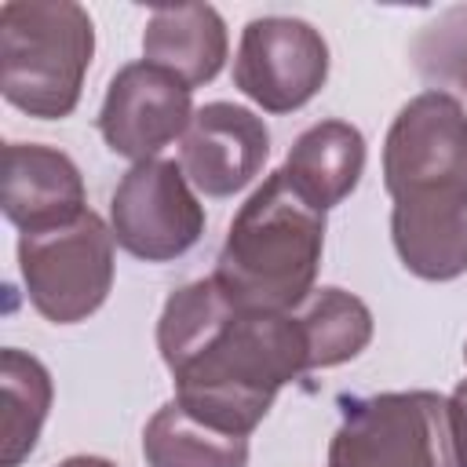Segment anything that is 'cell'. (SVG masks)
Listing matches in <instances>:
<instances>
[{"mask_svg": "<svg viewBox=\"0 0 467 467\" xmlns=\"http://www.w3.org/2000/svg\"><path fill=\"white\" fill-rule=\"evenodd\" d=\"M157 350L175 379V401L197 420L248 438L281 387L310 372L296 310H244L212 277L186 281L164 299Z\"/></svg>", "mask_w": 467, "mask_h": 467, "instance_id": "obj_1", "label": "cell"}, {"mask_svg": "<svg viewBox=\"0 0 467 467\" xmlns=\"http://www.w3.org/2000/svg\"><path fill=\"white\" fill-rule=\"evenodd\" d=\"M383 186L390 241L423 281L467 274V109L456 95L420 91L387 128Z\"/></svg>", "mask_w": 467, "mask_h": 467, "instance_id": "obj_2", "label": "cell"}, {"mask_svg": "<svg viewBox=\"0 0 467 467\" xmlns=\"http://www.w3.org/2000/svg\"><path fill=\"white\" fill-rule=\"evenodd\" d=\"M325 252V212L277 168L230 219L212 281L234 306L288 314L314 292Z\"/></svg>", "mask_w": 467, "mask_h": 467, "instance_id": "obj_3", "label": "cell"}, {"mask_svg": "<svg viewBox=\"0 0 467 467\" xmlns=\"http://www.w3.org/2000/svg\"><path fill=\"white\" fill-rule=\"evenodd\" d=\"M95 55L91 15L73 0H7L0 7V91L36 117L62 120L77 109Z\"/></svg>", "mask_w": 467, "mask_h": 467, "instance_id": "obj_4", "label": "cell"}, {"mask_svg": "<svg viewBox=\"0 0 467 467\" xmlns=\"http://www.w3.org/2000/svg\"><path fill=\"white\" fill-rule=\"evenodd\" d=\"M339 409L325 467H460L449 398L434 390L339 398Z\"/></svg>", "mask_w": 467, "mask_h": 467, "instance_id": "obj_5", "label": "cell"}, {"mask_svg": "<svg viewBox=\"0 0 467 467\" xmlns=\"http://www.w3.org/2000/svg\"><path fill=\"white\" fill-rule=\"evenodd\" d=\"M113 230L91 208L66 226L18 234L26 296L51 325L88 321L113 288Z\"/></svg>", "mask_w": 467, "mask_h": 467, "instance_id": "obj_6", "label": "cell"}, {"mask_svg": "<svg viewBox=\"0 0 467 467\" xmlns=\"http://www.w3.org/2000/svg\"><path fill=\"white\" fill-rule=\"evenodd\" d=\"M109 230L128 255L142 263H171L201 241L204 204L179 161H139L120 175L109 197Z\"/></svg>", "mask_w": 467, "mask_h": 467, "instance_id": "obj_7", "label": "cell"}, {"mask_svg": "<svg viewBox=\"0 0 467 467\" xmlns=\"http://www.w3.org/2000/svg\"><path fill=\"white\" fill-rule=\"evenodd\" d=\"M328 80L325 36L288 15H263L241 29L234 88L266 113L303 109Z\"/></svg>", "mask_w": 467, "mask_h": 467, "instance_id": "obj_8", "label": "cell"}, {"mask_svg": "<svg viewBox=\"0 0 467 467\" xmlns=\"http://www.w3.org/2000/svg\"><path fill=\"white\" fill-rule=\"evenodd\" d=\"M193 113V88L142 58L120 66L109 77L99 109V135L117 157L139 164L182 139Z\"/></svg>", "mask_w": 467, "mask_h": 467, "instance_id": "obj_9", "label": "cell"}, {"mask_svg": "<svg viewBox=\"0 0 467 467\" xmlns=\"http://www.w3.org/2000/svg\"><path fill=\"white\" fill-rule=\"evenodd\" d=\"M270 157V128L259 113L237 102H208L193 113L179 139V164L204 197H234Z\"/></svg>", "mask_w": 467, "mask_h": 467, "instance_id": "obj_10", "label": "cell"}, {"mask_svg": "<svg viewBox=\"0 0 467 467\" xmlns=\"http://www.w3.org/2000/svg\"><path fill=\"white\" fill-rule=\"evenodd\" d=\"M84 201V179L69 153L40 142L4 146L0 204L11 226H18L22 234L66 226L88 212Z\"/></svg>", "mask_w": 467, "mask_h": 467, "instance_id": "obj_11", "label": "cell"}, {"mask_svg": "<svg viewBox=\"0 0 467 467\" xmlns=\"http://www.w3.org/2000/svg\"><path fill=\"white\" fill-rule=\"evenodd\" d=\"M226 22L212 4H164L153 7L142 29V58L201 88L219 77L226 62Z\"/></svg>", "mask_w": 467, "mask_h": 467, "instance_id": "obj_12", "label": "cell"}, {"mask_svg": "<svg viewBox=\"0 0 467 467\" xmlns=\"http://www.w3.org/2000/svg\"><path fill=\"white\" fill-rule=\"evenodd\" d=\"M365 135L347 120L310 124L288 150L281 171L321 212L343 204L365 175Z\"/></svg>", "mask_w": 467, "mask_h": 467, "instance_id": "obj_13", "label": "cell"}, {"mask_svg": "<svg viewBox=\"0 0 467 467\" xmlns=\"http://www.w3.org/2000/svg\"><path fill=\"white\" fill-rule=\"evenodd\" d=\"M142 456L146 467H248V438L197 420L171 398L150 416Z\"/></svg>", "mask_w": 467, "mask_h": 467, "instance_id": "obj_14", "label": "cell"}, {"mask_svg": "<svg viewBox=\"0 0 467 467\" xmlns=\"http://www.w3.org/2000/svg\"><path fill=\"white\" fill-rule=\"evenodd\" d=\"M55 383L40 358L7 347L0 354V467H18L44 431Z\"/></svg>", "mask_w": 467, "mask_h": 467, "instance_id": "obj_15", "label": "cell"}, {"mask_svg": "<svg viewBox=\"0 0 467 467\" xmlns=\"http://www.w3.org/2000/svg\"><path fill=\"white\" fill-rule=\"evenodd\" d=\"M296 317L306 336L310 372L358 358L372 339V310L347 288H314Z\"/></svg>", "mask_w": 467, "mask_h": 467, "instance_id": "obj_16", "label": "cell"}, {"mask_svg": "<svg viewBox=\"0 0 467 467\" xmlns=\"http://www.w3.org/2000/svg\"><path fill=\"white\" fill-rule=\"evenodd\" d=\"M409 58L431 91L467 95V4L445 7L423 22L409 44Z\"/></svg>", "mask_w": 467, "mask_h": 467, "instance_id": "obj_17", "label": "cell"}, {"mask_svg": "<svg viewBox=\"0 0 467 467\" xmlns=\"http://www.w3.org/2000/svg\"><path fill=\"white\" fill-rule=\"evenodd\" d=\"M449 423H452V441H456V460L467 467V376L456 383L449 394Z\"/></svg>", "mask_w": 467, "mask_h": 467, "instance_id": "obj_18", "label": "cell"}, {"mask_svg": "<svg viewBox=\"0 0 467 467\" xmlns=\"http://www.w3.org/2000/svg\"><path fill=\"white\" fill-rule=\"evenodd\" d=\"M58 467H117V463L106 460V456H69V460H62Z\"/></svg>", "mask_w": 467, "mask_h": 467, "instance_id": "obj_19", "label": "cell"}, {"mask_svg": "<svg viewBox=\"0 0 467 467\" xmlns=\"http://www.w3.org/2000/svg\"><path fill=\"white\" fill-rule=\"evenodd\" d=\"M463 361H467V347H463Z\"/></svg>", "mask_w": 467, "mask_h": 467, "instance_id": "obj_20", "label": "cell"}]
</instances>
